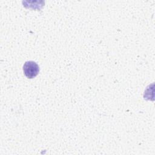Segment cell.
Masks as SVG:
<instances>
[{
	"instance_id": "obj_1",
	"label": "cell",
	"mask_w": 155,
	"mask_h": 155,
	"mask_svg": "<svg viewBox=\"0 0 155 155\" xmlns=\"http://www.w3.org/2000/svg\"><path fill=\"white\" fill-rule=\"evenodd\" d=\"M23 71L27 78L32 79L36 77L39 73V67L34 61H27L23 65Z\"/></svg>"
}]
</instances>
